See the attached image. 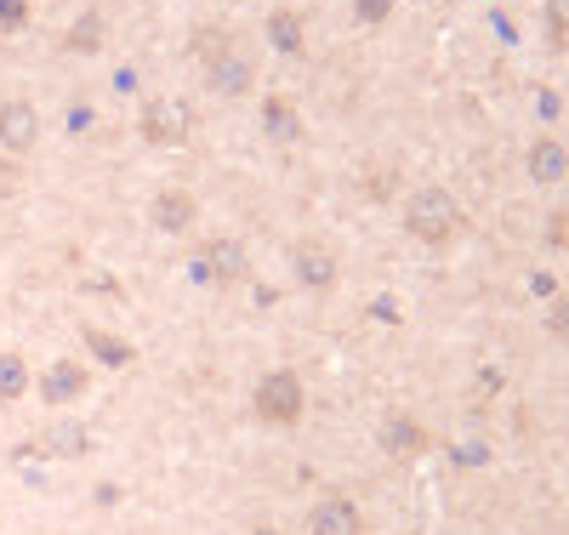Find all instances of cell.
I'll list each match as a JSON object with an SVG mask.
<instances>
[{
    "mask_svg": "<svg viewBox=\"0 0 569 535\" xmlns=\"http://www.w3.org/2000/svg\"><path fill=\"white\" fill-rule=\"evenodd\" d=\"M308 535H359V513H353V501L325 495L319 507L308 513Z\"/></svg>",
    "mask_w": 569,
    "mask_h": 535,
    "instance_id": "6da1fadb",
    "label": "cell"
},
{
    "mask_svg": "<svg viewBox=\"0 0 569 535\" xmlns=\"http://www.w3.org/2000/svg\"><path fill=\"white\" fill-rule=\"evenodd\" d=\"M256 405L274 416V422H291V416H296V382H291V376H274V382L256 393Z\"/></svg>",
    "mask_w": 569,
    "mask_h": 535,
    "instance_id": "7a4b0ae2",
    "label": "cell"
},
{
    "mask_svg": "<svg viewBox=\"0 0 569 535\" xmlns=\"http://www.w3.org/2000/svg\"><path fill=\"white\" fill-rule=\"evenodd\" d=\"M18 387H23V364H18V359H0V393L12 398Z\"/></svg>",
    "mask_w": 569,
    "mask_h": 535,
    "instance_id": "3957f363",
    "label": "cell"
}]
</instances>
